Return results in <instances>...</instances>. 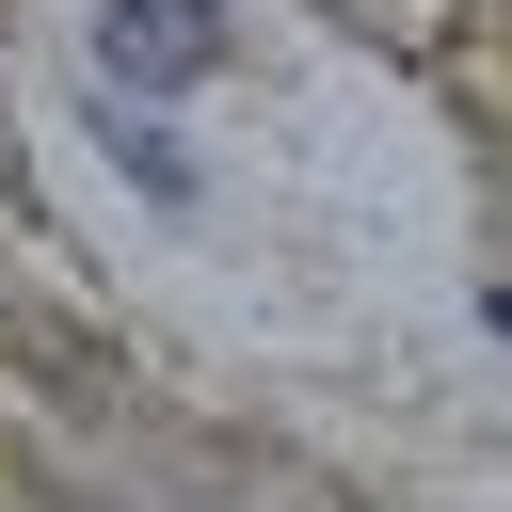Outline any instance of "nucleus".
I'll return each mask as SVG.
<instances>
[{"label": "nucleus", "instance_id": "obj_1", "mask_svg": "<svg viewBox=\"0 0 512 512\" xmlns=\"http://www.w3.org/2000/svg\"><path fill=\"white\" fill-rule=\"evenodd\" d=\"M96 64H112V80H208V64H224V16H208V0H112V16H96Z\"/></svg>", "mask_w": 512, "mask_h": 512}, {"label": "nucleus", "instance_id": "obj_2", "mask_svg": "<svg viewBox=\"0 0 512 512\" xmlns=\"http://www.w3.org/2000/svg\"><path fill=\"white\" fill-rule=\"evenodd\" d=\"M496 320H512V304H496Z\"/></svg>", "mask_w": 512, "mask_h": 512}]
</instances>
